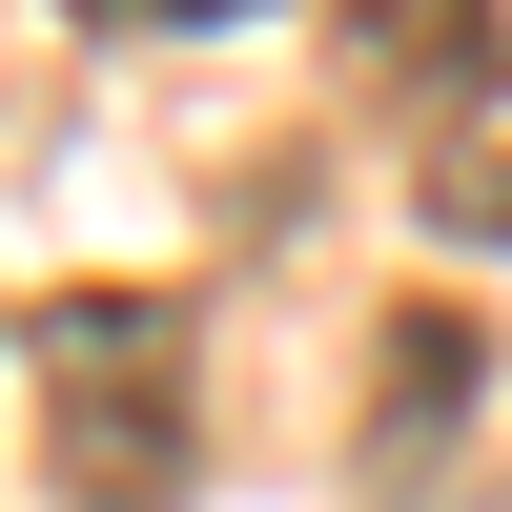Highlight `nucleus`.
<instances>
[{
	"instance_id": "obj_2",
	"label": "nucleus",
	"mask_w": 512,
	"mask_h": 512,
	"mask_svg": "<svg viewBox=\"0 0 512 512\" xmlns=\"http://www.w3.org/2000/svg\"><path fill=\"white\" fill-rule=\"evenodd\" d=\"M369 369H390V390H369V451H390V472H431V451H451V410H472V328H451V308H410L390 328V349H369Z\"/></svg>"
},
{
	"instance_id": "obj_3",
	"label": "nucleus",
	"mask_w": 512,
	"mask_h": 512,
	"mask_svg": "<svg viewBox=\"0 0 512 512\" xmlns=\"http://www.w3.org/2000/svg\"><path fill=\"white\" fill-rule=\"evenodd\" d=\"M349 62L410 82V103H472L492 82V0H349Z\"/></svg>"
},
{
	"instance_id": "obj_5",
	"label": "nucleus",
	"mask_w": 512,
	"mask_h": 512,
	"mask_svg": "<svg viewBox=\"0 0 512 512\" xmlns=\"http://www.w3.org/2000/svg\"><path fill=\"white\" fill-rule=\"evenodd\" d=\"M82 21H246V0H82Z\"/></svg>"
},
{
	"instance_id": "obj_4",
	"label": "nucleus",
	"mask_w": 512,
	"mask_h": 512,
	"mask_svg": "<svg viewBox=\"0 0 512 512\" xmlns=\"http://www.w3.org/2000/svg\"><path fill=\"white\" fill-rule=\"evenodd\" d=\"M431 226H451V246H512V62L431 123Z\"/></svg>"
},
{
	"instance_id": "obj_1",
	"label": "nucleus",
	"mask_w": 512,
	"mask_h": 512,
	"mask_svg": "<svg viewBox=\"0 0 512 512\" xmlns=\"http://www.w3.org/2000/svg\"><path fill=\"white\" fill-rule=\"evenodd\" d=\"M21 390H41L62 512H185V472H205V369H185V308H164V287H62V308L21 328Z\"/></svg>"
}]
</instances>
